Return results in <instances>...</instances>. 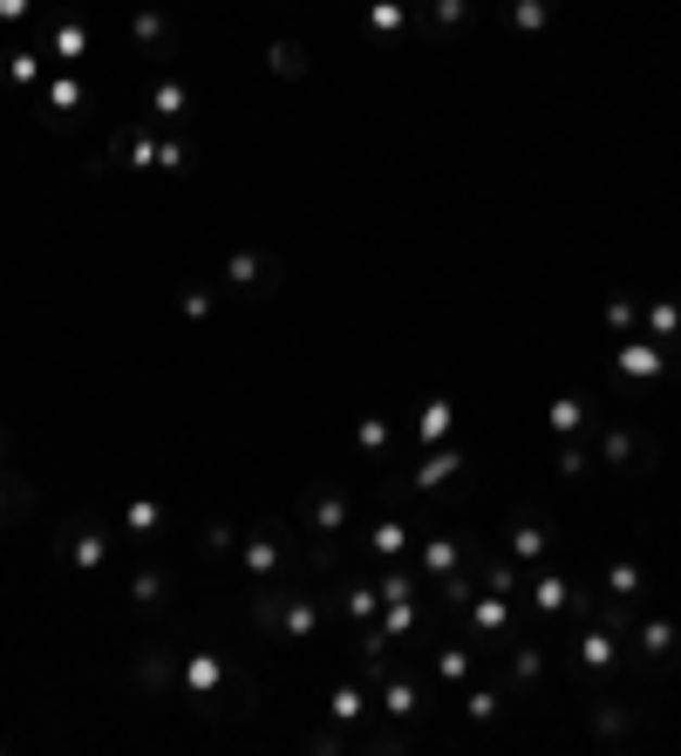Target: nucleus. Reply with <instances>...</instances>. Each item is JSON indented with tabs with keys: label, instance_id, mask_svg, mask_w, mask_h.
Returning <instances> with one entry per match:
<instances>
[{
	"label": "nucleus",
	"instance_id": "nucleus-1",
	"mask_svg": "<svg viewBox=\"0 0 681 756\" xmlns=\"http://www.w3.org/2000/svg\"><path fill=\"white\" fill-rule=\"evenodd\" d=\"M252 614H260V627H266V634H280V641H314L320 634V600H280V593H266L260 600V607H252Z\"/></svg>",
	"mask_w": 681,
	"mask_h": 756
},
{
	"label": "nucleus",
	"instance_id": "nucleus-2",
	"mask_svg": "<svg viewBox=\"0 0 681 756\" xmlns=\"http://www.w3.org/2000/svg\"><path fill=\"white\" fill-rule=\"evenodd\" d=\"M185 689H191L198 702H212V709H218V695H225V689H239V675L225 668L218 654H191V662H185Z\"/></svg>",
	"mask_w": 681,
	"mask_h": 756
},
{
	"label": "nucleus",
	"instance_id": "nucleus-3",
	"mask_svg": "<svg viewBox=\"0 0 681 756\" xmlns=\"http://www.w3.org/2000/svg\"><path fill=\"white\" fill-rule=\"evenodd\" d=\"M103 559H110V532H96V525H68V532H62V566L96 572Z\"/></svg>",
	"mask_w": 681,
	"mask_h": 756
},
{
	"label": "nucleus",
	"instance_id": "nucleus-4",
	"mask_svg": "<svg viewBox=\"0 0 681 756\" xmlns=\"http://www.w3.org/2000/svg\"><path fill=\"white\" fill-rule=\"evenodd\" d=\"M239 559H245V572H252V579H273V572H287V559H293V552H287L280 539H273V532H260V539H245V552H239Z\"/></svg>",
	"mask_w": 681,
	"mask_h": 756
},
{
	"label": "nucleus",
	"instance_id": "nucleus-5",
	"mask_svg": "<svg viewBox=\"0 0 681 756\" xmlns=\"http://www.w3.org/2000/svg\"><path fill=\"white\" fill-rule=\"evenodd\" d=\"M504 552H512V559H545V552H552L545 518H518L512 532H504Z\"/></svg>",
	"mask_w": 681,
	"mask_h": 756
},
{
	"label": "nucleus",
	"instance_id": "nucleus-6",
	"mask_svg": "<svg viewBox=\"0 0 681 756\" xmlns=\"http://www.w3.org/2000/svg\"><path fill=\"white\" fill-rule=\"evenodd\" d=\"M123 532H130V539H157L164 532V504L157 497H130V504H123Z\"/></svg>",
	"mask_w": 681,
	"mask_h": 756
},
{
	"label": "nucleus",
	"instance_id": "nucleus-7",
	"mask_svg": "<svg viewBox=\"0 0 681 756\" xmlns=\"http://www.w3.org/2000/svg\"><path fill=\"white\" fill-rule=\"evenodd\" d=\"M545 675V647H532V641H518L512 654H504V682H518V689H532Z\"/></svg>",
	"mask_w": 681,
	"mask_h": 756
},
{
	"label": "nucleus",
	"instance_id": "nucleus-8",
	"mask_svg": "<svg viewBox=\"0 0 681 756\" xmlns=\"http://www.w3.org/2000/svg\"><path fill=\"white\" fill-rule=\"evenodd\" d=\"M41 110H48V123H75V110H83V83H68V75H55V83L41 89Z\"/></svg>",
	"mask_w": 681,
	"mask_h": 756
},
{
	"label": "nucleus",
	"instance_id": "nucleus-9",
	"mask_svg": "<svg viewBox=\"0 0 681 756\" xmlns=\"http://www.w3.org/2000/svg\"><path fill=\"white\" fill-rule=\"evenodd\" d=\"M532 607H539V620H559L566 607H572V587L559 572H539V587H532Z\"/></svg>",
	"mask_w": 681,
	"mask_h": 756
},
{
	"label": "nucleus",
	"instance_id": "nucleus-10",
	"mask_svg": "<svg viewBox=\"0 0 681 756\" xmlns=\"http://www.w3.org/2000/svg\"><path fill=\"white\" fill-rule=\"evenodd\" d=\"M504 14H512V28H518V35H545V28H552V14H559V0H512Z\"/></svg>",
	"mask_w": 681,
	"mask_h": 756
},
{
	"label": "nucleus",
	"instance_id": "nucleus-11",
	"mask_svg": "<svg viewBox=\"0 0 681 756\" xmlns=\"http://www.w3.org/2000/svg\"><path fill=\"white\" fill-rule=\"evenodd\" d=\"M341 525H348V497L320 484V491H314V532H320V539H335Z\"/></svg>",
	"mask_w": 681,
	"mask_h": 756
},
{
	"label": "nucleus",
	"instance_id": "nucleus-12",
	"mask_svg": "<svg viewBox=\"0 0 681 756\" xmlns=\"http://www.w3.org/2000/svg\"><path fill=\"white\" fill-rule=\"evenodd\" d=\"M48 55H55V62H83V55H89V28H83V21H55Z\"/></svg>",
	"mask_w": 681,
	"mask_h": 756
},
{
	"label": "nucleus",
	"instance_id": "nucleus-13",
	"mask_svg": "<svg viewBox=\"0 0 681 756\" xmlns=\"http://www.w3.org/2000/svg\"><path fill=\"white\" fill-rule=\"evenodd\" d=\"M164 593H171V572H157V566L130 579V607H143V614H157V607H164Z\"/></svg>",
	"mask_w": 681,
	"mask_h": 756
},
{
	"label": "nucleus",
	"instance_id": "nucleus-14",
	"mask_svg": "<svg viewBox=\"0 0 681 756\" xmlns=\"http://www.w3.org/2000/svg\"><path fill=\"white\" fill-rule=\"evenodd\" d=\"M641 335L647 341H674L681 335V307H674V300H654V307L641 314Z\"/></svg>",
	"mask_w": 681,
	"mask_h": 756
},
{
	"label": "nucleus",
	"instance_id": "nucleus-15",
	"mask_svg": "<svg viewBox=\"0 0 681 756\" xmlns=\"http://www.w3.org/2000/svg\"><path fill=\"white\" fill-rule=\"evenodd\" d=\"M641 654H647V662H674V654H681V634H674L668 620H647V627H641Z\"/></svg>",
	"mask_w": 681,
	"mask_h": 756
},
{
	"label": "nucleus",
	"instance_id": "nucleus-16",
	"mask_svg": "<svg viewBox=\"0 0 681 756\" xmlns=\"http://www.w3.org/2000/svg\"><path fill=\"white\" fill-rule=\"evenodd\" d=\"M368 552H375V559H402V552H409V525L382 518V525H375V539H368Z\"/></svg>",
	"mask_w": 681,
	"mask_h": 756
},
{
	"label": "nucleus",
	"instance_id": "nucleus-17",
	"mask_svg": "<svg viewBox=\"0 0 681 756\" xmlns=\"http://www.w3.org/2000/svg\"><path fill=\"white\" fill-rule=\"evenodd\" d=\"M457 559H464L457 539H430V545H423V572H430V579H450V572H457Z\"/></svg>",
	"mask_w": 681,
	"mask_h": 756
},
{
	"label": "nucleus",
	"instance_id": "nucleus-18",
	"mask_svg": "<svg viewBox=\"0 0 681 756\" xmlns=\"http://www.w3.org/2000/svg\"><path fill=\"white\" fill-rule=\"evenodd\" d=\"M266 280V252H232L225 260V287H260Z\"/></svg>",
	"mask_w": 681,
	"mask_h": 756
},
{
	"label": "nucleus",
	"instance_id": "nucleus-19",
	"mask_svg": "<svg viewBox=\"0 0 681 756\" xmlns=\"http://www.w3.org/2000/svg\"><path fill=\"white\" fill-rule=\"evenodd\" d=\"M545 423H552L559 437H579V430H587V402H579V395H559V402L545 410Z\"/></svg>",
	"mask_w": 681,
	"mask_h": 756
},
{
	"label": "nucleus",
	"instance_id": "nucleus-20",
	"mask_svg": "<svg viewBox=\"0 0 681 756\" xmlns=\"http://www.w3.org/2000/svg\"><path fill=\"white\" fill-rule=\"evenodd\" d=\"M457 470H464V457H457V450H437V457L416 470V491H437V484H450Z\"/></svg>",
	"mask_w": 681,
	"mask_h": 756
},
{
	"label": "nucleus",
	"instance_id": "nucleus-21",
	"mask_svg": "<svg viewBox=\"0 0 681 756\" xmlns=\"http://www.w3.org/2000/svg\"><path fill=\"white\" fill-rule=\"evenodd\" d=\"M607 593L620 600V607H627V600H641V566L634 559H614L607 566Z\"/></svg>",
	"mask_w": 681,
	"mask_h": 756
},
{
	"label": "nucleus",
	"instance_id": "nucleus-22",
	"mask_svg": "<svg viewBox=\"0 0 681 756\" xmlns=\"http://www.w3.org/2000/svg\"><path fill=\"white\" fill-rule=\"evenodd\" d=\"M137 48H143V55H164V48H171V21L164 14H137Z\"/></svg>",
	"mask_w": 681,
	"mask_h": 756
},
{
	"label": "nucleus",
	"instance_id": "nucleus-23",
	"mask_svg": "<svg viewBox=\"0 0 681 756\" xmlns=\"http://www.w3.org/2000/svg\"><path fill=\"white\" fill-rule=\"evenodd\" d=\"M402 21H409V8H402V0H368V28H375V35H402Z\"/></svg>",
	"mask_w": 681,
	"mask_h": 756
},
{
	"label": "nucleus",
	"instance_id": "nucleus-24",
	"mask_svg": "<svg viewBox=\"0 0 681 756\" xmlns=\"http://www.w3.org/2000/svg\"><path fill=\"white\" fill-rule=\"evenodd\" d=\"M185 110H191L185 83H157V89H150V116H185Z\"/></svg>",
	"mask_w": 681,
	"mask_h": 756
},
{
	"label": "nucleus",
	"instance_id": "nucleus-25",
	"mask_svg": "<svg viewBox=\"0 0 681 756\" xmlns=\"http://www.w3.org/2000/svg\"><path fill=\"white\" fill-rule=\"evenodd\" d=\"M470 21V0H430V35H450Z\"/></svg>",
	"mask_w": 681,
	"mask_h": 756
},
{
	"label": "nucleus",
	"instance_id": "nucleus-26",
	"mask_svg": "<svg viewBox=\"0 0 681 756\" xmlns=\"http://www.w3.org/2000/svg\"><path fill=\"white\" fill-rule=\"evenodd\" d=\"M593 443H600V457H607V464H627V457H634V430H600Z\"/></svg>",
	"mask_w": 681,
	"mask_h": 756
},
{
	"label": "nucleus",
	"instance_id": "nucleus-27",
	"mask_svg": "<svg viewBox=\"0 0 681 756\" xmlns=\"http://www.w3.org/2000/svg\"><path fill=\"white\" fill-rule=\"evenodd\" d=\"M273 75H307V55H300V41H273Z\"/></svg>",
	"mask_w": 681,
	"mask_h": 756
},
{
	"label": "nucleus",
	"instance_id": "nucleus-28",
	"mask_svg": "<svg viewBox=\"0 0 681 756\" xmlns=\"http://www.w3.org/2000/svg\"><path fill=\"white\" fill-rule=\"evenodd\" d=\"M0 75H8L14 89H28L35 75H41V55H8V62H0Z\"/></svg>",
	"mask_w": 681,
	"mask_h": 756
},
{
	"label": "nucleus",
	"instance_id": "nucleus-29",
	"mask_svg": "<svg viewBox=\"0 0 681 756\" xmlns=\"http://www.w3.org/2000/svg\"><path fill=\"white\" fill-rule=\"evenodd\" d=\"M437 675H443V682H464V675H470V647H443L437 654Z\"/></svg>",
	"mask_w": 681,
	"mask_h": 756
},
{
	"label": "nucleus",
	"instance_id": "nucleus-30",
	"mask_svg": "<svg viewBox=\"0 0 681 756\" xmlns=\"http://www.w3.org/2000/svg\"><path fill=\"white\" fill-rule=\"evenodd\" d=\"M382 709H389V716H416V689H409V682H389V689H382Z\"/></svg>",
	"mask_w": 681,
	"mask_h": 756
},
{
	"label": "nucleus",
	"instance_id": "nucleus-31",
	"mask_svg": "<svg viewBox=\"0 0 681 756\" xmlns=\"http://www.w3.org/2000/svg\"><path fill=\"white\" fill-rule=\"evenodd\" d=\"M375 607H382V593H375V587H348V614H355V620H375Z\"/></svg>",
	"mask_w": 681,
	"mask_h": 756
},
{
	"label": "nucleus",
	"instance_id": "nucleus-32",
	"mask_svg": "<svg viewBox=\"0 0 681 756\" xmlns=\"http://www.w3.org/2000/svg\"><path fill=\"white\" fill-rule=\"evenodd\" d=\"M620 368H627V375H661V355H654V348H627Z\"/></svg>",
	"mask_w": 681,
	"mask_h": 756
},
{
	"label": "nucleus",
	"instance_id": "nucleus-33",
	"mask_svg": "<svg viewBox=\"0 0 681 756\" xmlns=\"http://www.w3.org/2000/svg\"><path fill=\"white\" fill-rule=\"evenodd\" d=\"M464 716H470V722H491V716H497V689H477V695L464 702Z\"/></svg>",
	"mask_w": 681,
	"mask_h": 756
},
{
	"label": "nucleus",
	"instance_id": "nucleus-34",
	"mask_svg": "<svg viewBox=\"0 0 681 756\" xmlns=\"http://www.w3.org/2000/svg\"><path fill=\"white\" fill-rule=\"evenodd\" d=\"M355 443H362V450H389V416H368Z\"/></svg>",
	"mask_w": 681,
	"mask_h": 756
},
{
	"label": "nucleus",
	"instance_id": "nucleus-35",
	"mask_svg": "<svg viewBox=\"0 0 681 756\" xmlns=\"http://www.w3.org/2000/svg\"><path fill=\"white\" fill-rule=\"evenodd\" d=\"M335 716L355 722V716H362V695H355V689H335Z\"/></svg>",
	"mask_w": 681,
	"mask_h": 756
},
{
	"label": "nucleus",
	"instance_id": "nucleus-36",
	"mask_svg": "<svg viewBox=\"0 0 681 756\" xmlns=\"http://www.w3.org/2000/svg\"><path fill=\"white\" fill-rule=\"evenodd\" d=\"M21 504H28V491H21V484H8V477H0V512H21Z\"/></svg>",
	"mask_w": 681,
	"mask_h": 756
},
{
	"label": "nucleus",
	"instance_id": "nucleus-37",
	"mask_svg": "<svg viewBox=\"0 0 681 756\" xmlns=\"http://www.w3.org/2000/svg\"><path fill=\"white\" fill-rule=\"evenodd\" d=\"M28 8H35V0H0V21H21Z\"/></svg>",
	"mask_w": 681,
	"mask_h": 756
}]
</instances>
